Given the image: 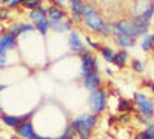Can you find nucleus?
Wrapping results in <instances>:
<instances>
[{"mask_svg": "<svg viewBox=\"0 0 154 139\" xmlns=\"http://www.w3.org/2000/svg\"><path fill=\"white\" fill-rule=\"evenodd\" d=\"M3 2H5V3H9V2H11V0H3Z\"/></svg>", "mask_w": 154, "mask_h": 139, "instance_id": "79ce46f5", "label": "nucleus"}, {"mask_svg": "<svg viewBox=\"0 0 154 139\" xmlns=\"http://www.w3.org/2000/svg\"><path fill=\"white\" fill-rule=\"evenodd\" d=\"M151 51H154V42H152V48H151Z\"/></svg>", "mask_w": 154, "mask_h": 139, "instance_id": "37998d69", "label": "nucleus"}, {"mask_svg": "<svg viewBox=\"0 0 154 139\" xmlns=\"http://www.w3.org/2000/svg\"><path fill=\"white\" fill-rule=\"evenodd\" d=\"M53 139H69V137H66L65 134H60V136H57V137H53Z\"/></svg>", "mask_w": 154, "mask_h": 139, "instance_id": "58836bf2", "label": "nucleus"}, {"mask_svg": "<svg viewBox=\"0 0 154 139\" xmlns=\"http://www.w3.org/2000/svg\"><path fill=\"white\" fill-rule=\"evenodd\" d=\"M130 118H131V116H130V113H123V116L119 118V122H120V124H126L128 121H130Z\"/></svg>", "mask_w": 154, "mask_h": 139, "instance_id": "72a5a7b5", "label": "nucleus"}, {"mask_svg": "<svg viewBox=\"0 0 154 139\" xmlns=\"http://www.w3.org/2000/svg\"><path fill=\"white\" fill-rule=\"evenodd\" d=\"M3 111V108H2V105H0V113H2Z\"/></svg>", "mask_w": 154, "mask_h": 139, "instance_id": "c03bdc74", "label": "nucleus"}, {"mask_svg": "<svg viewBox=\"0 0 154 139\" xmlns=\"http://www.w3.org/2000/svg\"><path fill=\"white\" fill-rule=\"evenodd\" d=\"M42 3V0H23V6L25 8H28V9H35L38 5Z\"/></svg>", "mask_w": 154, "mask_h": 139, "instance_id": "c756f323", "label": "nucleus"}, {"mask_svg": "<svg viewBox=\"0 0 154 139\" xmlns=\"http://www.w3.org/2000/svg\"><path fill=\"white\" fill-rule=\"evenodd\" d=\"M117 111L119 113H133L134 111V105L126 99H119V104H117Z\"/></svg>", "mask_w": 154, "mask_h": 139, "instance_id": "4be33fe9", "label": "nucleus"}, {"mask_svg": "<svg viewBox=\"0 0 154 139\" xmlns=\"http://www.w3.org/2000/svg\"><path fill=\"white\" fill-rule=\"evenodd\" d=\"M128 62V53L126 49H119V51H116V56H114V62L112 64L117 67V68H123Z\"/></svg>", "mask_w": 154, "mask_h": 139, "instance_id": "a211bd4d", "label": "nucleus"}, {"mask_svg": "<svg viewBox=\"0 0 154 139\" xmlns=\"http://www.w3.org/2000/svg\"><path fill=\"white\" fill-rule=\"evenodd\" d=\"M106 100H108V94L103 88H97V90L91 91L88 96V107L94 115H100L103 113L106 108Z\"/></svg>", "mask_w": 154, "mask_h": 139, "instance_id": "f257e3e1", "label": "nucleus"}, {"mask_svg": "<svg viewBox=\"0 0 154 139\" xmlns=\"http://www.w3.org/2000/svg\"><path fill=\"white\" fill-rule=\"evenodd\" d=\"M133 102L136 104V107H137L140 115L148 116V118H152L154 116V100L149 96L137 91L133 96Z\"/></svg>", "mask_w": 154, "mask_h": 139, "instance_id": "20e7f679", "label": "nucleus"}, {"mask_svg": "<svg viewBox=\"0 0 154 139\" xmlns=\"http://www.w3.org/2000/svg\"><path fill=\"white\" fill-rule=\"evenodd\" d=\"M2 3H5V2H3V0H0V5H2Z\"/></svg>", "mask_w": 154, "mask_h": 139, "instance_id": "a18cd8bd", "label": "nucleus"}, {"mask_svg": "<svg viewBox=\"0 0 154 139\" xmlns=\"http://www.w3.org/2000/svg\"><path fill=\"white\" fill-rule=\"evenodd\" d=\"M49 28L56 33H63L72 28V23L69 20H49Z\"/></svg>", "mask_w": 154, "mask_h": 139, "instance_id": "f8f14e48", "label": "nucleus"}, {"mask_svg": "<svg viewBox=\"0 0 154 139\" xmlns=\"http://www.w3.org/2000/svg\"><path fill=\"white\" fill-rule=\"evenodd\" d=\"M35 28L45 36L48 33V30H49V20L45 19V20H40V22H35Z\"/></svg>", "mask_w": 154, "mask_h": 139, "instance_id": "a878e982", "label": "nucleus"}, {"mask_svg": "<svg viewBox=\"0 0 154 139\" xmlns=\"http://www.w3.org/2000/svg\"><path fill=\"white\" fill-rule=\"evenodd\" d=\"M35 139H53V137H49V136H40V134H37Z\"/></svg>", "mask_w": 154, "mask_h": 139, "instance_id": "4c0bfd02", "label": "nucleus"}, {"mask_svg": "<svg viewBox=\"0 0 154 139\" xmlns=\"http://www.w3.org/2000/svg\"><path fill=\"white\" fill-rule=\"evenodd\" d=\"M137 119L140 121V124L142 125H145V128H148V127H154V121H152V118H148V116H143V115H137Z\"/></svg>", "mask_w": 154, "mask_h": 139, "instance_id": "cd10ccee", "label": "nucleus"}, {"mask_svg": "<svg viewBox=\"0 0 154 139\" xmlns=\"http://www.w3.org/2000/svg\"><path fill=\"white\" fill-rule=\"evenodd\" d=\"M6 65V53L0 51V68H3Z\"/></svg>", "mask_w": 154, "mask_h": 139, "instance_id": "2f4dec72", "label": "nucleus"}, {"mask_svg": "<svg viewBox=\"0 0 154 139\" xmlns=\"http://www.w3.org/2000/svg\"><path fill=\"white\" fill-rule=\"evenodd\" d=\"M86 42H88V45H89V46L94 48V49H102V46H100V43H99V42H94V40H91V39H86Z\"/></svg>", "mask_w": 154, "mask_h": 139, "instance_id": "473e14b6", "label": "nucleus"}, {"mask_svg": "<svg viewBox=\"0 0 154 139\" xmlns=\"http://www.w3.org/2000/svg\"><path fill=\"white\" fill-rule=\"evenodd\" d=\"M77 119L82 121V122L86 125V127H89L91 130L96 127V124H97V116L94 115V113H93V115H89V113H83V115L77 116Z\"/></svg>", "mask_w": 154, "mask_h": 139, "instance_id": "aec40b11", "label": "nucleus"}, {"mask_svg": "<svg viewBox=\"0 0 154 139\" xmlns=\"http://www.w3.org/2000/svg\"><path fill=\"white\" fill-rule=\"evenodd\" d=\"M0 119H2V122H3L5 125H8V127H12V128L20 127V125L25 122L22 116H11V115H0Z\"/></svg>", "mask_w": 154, "mask_h": 139, "instance_id": "2eb2a0df", "label": "nucleus"}, {"mask_svg": "<svg viewBox=\"0 0 154 139\" xmlns=\"http://www.w3.org/2000/svg\"><path fill=\"white\" fill-rule=\"evenodd\" d=\"M130 22L134 25V27H136L137 30L143 31L145 34H146V33H148V30H149V22H146V20H145V19H142V17L131 16V17H130Z\"/></svg>", "mask_w": 154, "mask_h": 139, "instance_id": "6ab92c4d", "label": "nucleus"}, {"mask_svg": "<svg viewBox=\"0 0 154 139\" xmlns=\"http://www.w3.org/2000/svg\"><path fill=\"white\" fill-rule=\"evenodd\" d=\"M71 19H72V20H75V22H80V20H83V17H82V16H79V14H74V12H71Z\"/></svg>", "mask_w": 154, "mask_h": 139, "instance_id": "e433bc0d", "label": "nucleus"}, {"mask_svg": "<svg viewBox=\"0 0 154 139\" xmlns=\"http://www.w3.org/2000/svg\"><path fill=\"white\" fill-rule=\"evenodd\" d=\"M46 16L49 17V20H63V17L66 16V12L63 11V8L49 5L48 6V11H46Z\"/></svg>", "mask_w": 154, "mask_h": 139, "instance_id": "dca6fc26", "label": "nucleus"}, {"mask_svg": "<svg viewBox=\"0 0 154 139\" xmlns=\"http://www.w3.org/2000/svg\"><path fill=\"white\" fill-rule=\"evenodd\" d=\"M116 30H117V34H123V36H128V37H133V39H137L140 36H145L143 31L137 30L134 25L130 22V19H120L116 22Z\"/></svg>", "mask_w": 154, "mask_h": 139, "instance_id": "423d86ee", "label": "nucleus"}, {"mask_svg": "<svg viewBox=\"0 0 154 139\" xmlns=\"http://www.w3.org/2000/svg\"><path fill=\"white\" fill-rule=\"evenodd\" d=\"M5 88H6V85H0V91H2V90H5Z\"/></svg>", "mask_w": 154, "mask_h": 139, "instance_id": "a19ab883", "label": "nucleus"}, {"mask_svg": "<svg viewBox=\"0 0 154 139\" xmlns=\"http://www.w3.org/2000/svg\"><path fill=\"white\" fill-rule=\"evenodd\" d=\"M68 45H69V49H71V51H74V53H80L82 49L85 48L82 39L79 37V34H77L75 31H71L69 39H68Z\"/></svg>", "mask_w": 154, "mask_h": 139, "instance_id": "9b49d317", "label": "nucleus"}, {"mask_svg": "<svg viewBox=\"0 0 154 139\" xmlns=\"http://www.w3.org/2000/svg\"><path fill=\"white\" fill-rule=\"evenodd\" d=\"M100 84H102V77H100L99 71L83 76V87L88 88V90H91V91L97 90V88H100Z\"/></svg>", "mask_w": 154, "mask_h": 139, "instance_id": "6e6552de", "label": "nucleus"}, {"mask_svg": "<svg viewBox=\"0 0 154 139\" xmlns=\"http://www.w3.org/2000/svg\"><path fill=\"white\" fill-rule=\"evenodd\" d=\"M80 60H82V68H80V74L82 76H86L89 73H97L99 71L97 57L89 51L88 48H83L80 51Z\"/></svg>", "mask_w": 154, "mask_h": 139, "instance_id": "39448f33", "label": "nucleus"}, {"mask_svg": "<svg viewBox=\"0 0 154 139\" xmlns=\"http://www.w3.org/2000/svg\"><path fill=\"white\" fill-rule=\"evenodd\" d=\"M134 139H154V127L143 128L140 133H137L134 136Z\"/></svg>", "mask_w": 154, "mask_h": 139, "instance_id": "393cba45", "label": "nucleus"}, {"mask_svg": "<svg viewBox=\"0 0 154 139\" xmlns=\"http://www.w3.org/2000/svg\"><path fill=\"white\" fill-rule=\"evenodd\" d=\"M69 5H71V9L74 14H79L83 17V6H85L83 0H69Z\"/></svg>", "mask_w": 154, "mask_h": 139, "instance_id": "b1692460", "label": "nucleus"}, {"mask_svg": "<svg viewBox=\"0 0 154 139\" xmlns=\"http://www.w3.org/2000/svg\"><path fill=\"white\" fill-rule=\"evenodd\" d=\"M152 42H154V34L146 33L145 36H142V40H140V48H142L143 51H151Z\"/></svg>", "mask_w": 154, "mask_h": 139, "instance_id": "412c9836", "label": "nucleus"}, {"mask_svg": "<svg viewBox=\"0 0 154 139\" xmlns=\"http://www.w3.org/2000/svg\"><path fill=\"white\" fill-rule=\"evenodd\" d=\"M46 11H48V8H45L43 5H38L35 9H32L31 12H29V19L31 20H34V23L35 22H40V20H45L48 16H46Z\"/></svg>", "mask_w": 154, "mask_h": 139, "instance_id": "f3484780", "label": "nucleus"}, {"mask_svg": "<svg viewBox=\"0 0 154 139\" xmlns=\"http://www.w3.org/2000/svg\"><path fill=\"white\" fill-rule=\"evenodd\" d=\"M11 139H17V137H11Z\"/></svg>", "mask_w": 154, "mask_h": 139, "instance_id": "49530a36", "label": "nucleus"}, {"mask_svg": "<svg viewBox=\"0 0 154 139\" xmlns=\"http://www.w3.org/2000/svg\"><path fill=\"white\" fill-rule=\"evenodd\" d=\"M100 54H102V57H103V60H105V62H108V64H112V62H114L116 51H114V49H112L111 46H102Z\"/></svg>", "mask_w": 154, "mask_h": 139, "instance_id": "5701e85b", "label": "nucleus"}, {"mask_svg": "<svg viewBox=\"0 0 154 139\" xmlns=\"http://www.w3.org/2000/svg\"><path fill=\"white\" fill-rule=\"evenodd\" d=\"M17 46V42H16V37L11 36L9 33L0 36V51H8V49H12Z\"/></svg>", "mask_w": 154, "mask_h": 139, "instance_id": "9d476101", "label": "nucleus"}, {"mask_svg": "<svg viewBox=\"0 0 154 139\" xmlns=\"http://www.w3.org/2000/svg\"><path fill=\"white\" fill-rule=\"evenodd\" d=\"M83 25L88 30H91L94 33H100L102 36H105V37L109 36L108 23L103 20V17H102L99 12H94V14H91V16L83 17Z\"/></svg>", "mask_w": 154, "mask_h": 139, "instance_id": "f03ea898", "label": "nucleus"}, {"mask_svg": "<svg viewBox=\"0 0 154 139\" xmlns=\"http://www.w3.org/2000/svg\"><path fill=\"white\" fill-rule=\"evenodd\" d=\"M51 3H53L54 6H59V8H63V5H65V2L63 0H49Z\"/></svg>", "mask_w": 154, "mask_h": 139, "instance_id": "c9c22d12", "label": "nucleus"}, {"mask_svg": "<svg viewBox=\"0 0 154 139\" xmlns=\"http://www.w3.org/2000/svg\"><path fill=\"white\" fill-rule=\"evenodd\" d=\"M114 40L122 49H126V48H133L136 45V39L133 37H128V36H123V34H116L114 36Z\"/></svg>", "mask_w": 154, "mask_h": 139, "instance_id": "4468645a", "label": "nucleus"}, {"mask_svg": "<svg viewBox=\"0 0 154 139\" xmlns=\"http://www.w3.org/2000/svg\"><path fill=\"white\" fill-rule=\"evenodd\" d=\"M131 67H133V70L136 73H143V70H145V65H143V62L140 59H134L131 62Z\"/></svg>", "mask_w": 154, "mask_h": 139, "instance_id": "c85d7f7f", "label": "nucleus"}, {"mask_svg": "<svg viewBox=\"0 0 154 139\" xmlns=\"http://www.w3.org/2000/svg\"><path fill=\"white\" fill-rule=\"evenodd\" d=\"M63 134H65L66 137H69V139H75L77 137V131H75V127H74L72 122H69L66 125V128H65V131H63Z\"/></svg>", "mask_w": 154, "mask_h": 139, "instance_id": "bb28decb", "label": "nucleus"}, {"mask_svg": "<svg viewBox=\"0 0 154 139\" xmlns=\"http://www.w3.org/2000/svg\"><path fill=\"white\" fill-rule=\"evenodd\" d=\"M34 31V27H31V25H25V23H14L12 27L9 28V34L14 36V37H19L25 33H31Z\"/></svg>", "mask_w": 154, "mask_h": 139, "instance_id": "ddd939ff", "label": "nucleus"}, {"mask_svg": "<svg viewBox=\"0 0 154 139\" xmlns=\"http://www.w3.org/2000/svg\"><path fill=\"white\" fill-rule=\"evenodd\" d=\"M149 88H151V91H152V94H154V84H149Z\"/></svg>", "mask_w": 154, "mask_h": 139, "instance_id": "ea45409f", "label": "nucleus"}, {"mask_svg": "<svg viewBox=\"0 0 154 139\" xmlns=\"http://www.w3.org/2000/svg\"><path fill=\"white\" fill-rule=\"evenodd\" d=\"M23 3V0H11V2L8 3V6L9 8H17L19 5H22Z\"/></svg>", "mask_w": 154, "mask_h": 139, "instance_id": "f704fd0d", "label": "nucleus"}, {"mask_svg": "<svg viewBox=\"0 0 154 139\" xmlns=\"http://www.w3.org/2000/svg\"><path fill=\"white\" fill-rule=\"evenodd\" d=\"M72 124H74V127H75V131H77V137L79 139H91V136H93V130L89 128V127H86V125L82 122V121H79V119H74L72 121Z\"/></svg>", "mask_w": 154, "mask_h": 139, "instance_id": "1a4fd4ad", "label": "nucleus"}, {"mask_svg": "<svg viewBox=\"0 0 154 139\" xmlns=\"http://www.w3.org/2000/svg\"><path fill=\"white\" fill-rule=\"evenodd\" d=\"M16 134L22 139H35L37 137V133L34 130V125L31 121H26V122H23L20 127L16 128Z\"/></svg>", "mask_w": 154, "mask_h": 139, "instance_id": "0eeeda50", "label": "nucleus"}, {"mask_svg": "<svg viewBox=\"0 0 154 139\" xmlns=\"http://www.w3.org/2000/svg\"><path fill=\"white\" fill-rule=\"evenodd\" d=\"M94 12H96V9H94V6L91 3H85V6H83V17L91 16V14H94Z\"/></svg>", "mask_w": 154, "mask_h": 139, "instance_id": "7c9ffc66", "label": "nucleus"}, {"mask_svg": "<svg viewBox=\"0 0 154 139\" xmlns=\"http://www.w3.org/2000/svg\"><path fill=\"white\" fill-rule=\"evenodd\" d=\"M133 16L142 17L151 22L154 16V0H134L133 2Z\"/></svg>", "mask_w": 154, "mask_h": 139, "instance_id": "7ed1b4c3", "label": "nucleus"}]
</instances>
